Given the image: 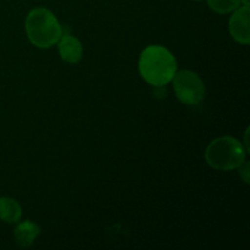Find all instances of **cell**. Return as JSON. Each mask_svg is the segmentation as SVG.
Wrapping results in <instances>:
<instances>
[{
    "mask_svg": "<svg viewBox=\"0 0 250 250\" xmlns=\"http://www.w3.org/2000/svg\"><path fill=\"white\" fill-rule=\"evenodd\" d=\"M138 67L146 82L154 87H164L172 81L177 62L170 50L160 45H150L142 51Z\"/></svg>",
    "mask_w": 250,
    "mask_h": 250,
    "instance_id": "cell-1",
    "label": "cell"
},
{
    "mask_svg": "<svg viewBox=\"0 0 250 250\" xmlns=\"http://www.w3.org/2000/svg\"><path fill=\"white\" fill-rule=\"evenodd\" d=\"M26 31L31 43L42 49L55 45L62 36L58 19L45 7H37L29 12L26 19Z\"/></svg>",
    "mask_w": 250,
    "mask_h": 250,
    "instance_id": "cell-2",
    "label": "cell"
},
{
    "mask_svg": "<svg viewBox=\"0 0 250 250\" xmlns=\"http://www.w3.org/2000/svg\"><path fill=\"white\" fill-rule=\"evenodd\" d=\"M246 150L239 141L229 136L219 137L208 146L205 160L215 170L231 171L243 165Z\"/></svg>",
    "mask_w": 250,
    "mask_h": 250,
    "instance_id": "cell-3",
    "label": "cell"
},
{
    "mask_svg": "<svg viewBox=\"0 0 250 250\" xmlns=\"http://www.w3.org/2000/svg\"><path fill=\"white\" fill-rule=\"evenodd\" d=\"M173 88L177 99L186 105H197L204 99L205 85L195 72L182 70L173 76Z\"/></svg>",
    "mask_w": 250,
    "mask_h": 250,
    "instance_id": "cell-4",
    "label": "cell"
},
{
    "mask_svg": "<svg viewBox=\"0 0 250 250\" xmlns=\"http://www.w3.org/2000/svg\"><path fill=\"white\" fill-rule=\"evenodd\" d=\"M249 6L238 7L234 10L233 15L229 20V32L234 41L243 45H248L250 43V31H249Z\"/></svg>",
    "mask_w": 250,
    "mask_h": 250,
    "instance_id": "cell-5",
    "label": "cell"
},
{
    "mask_svg": "<svg viewBox=\"0 0 250 250\" xmlns=\"http://www.w3.org/2000/svg\"><path fill=\"white\" fill-rule=\"evenodd\" d=\"M59 54L61 59L68 63H77L82 59V44L76 37L63 34L59 39Z\"/></svg>",
    "mask_w": 250,
    "mask_h": 250,
    "instance_id": "cell-6",
    "label": "cell"
},
{
    "mask_svg": "<svg viewBox=\"0 0 250 250\" xmlns=\"http://www.w3.org/2000/svg\"><path fill=\"white\" fill-rule=\"evenodd\" d=\"M41 233V227L32 221H23L16 226L14 231L15 239L22 248L32 246L34 239Z\"/></svg>",
    "mask_w": 250,
    "mask_h": 250,
    "instance_id": "cell-7",
    "label": "cell"
},
{
    "mask_svg": "<svg viewBox=\"0 0 250 250\" xmlns=\"http://www.w3.org/2000/svg\"><path fill=\"white\" fill-rule=\"evenodd\" d=\"M22 216V209L19 203L11 198H0V220L4 222H19Z\"/></svg>",
    "mask_w": 250,
    "mask_h": 250,
    "instance_id": "cell-8",
    "label": "cell"
},
{
    "mask_svg": "<svg viewBox=\"0 0 250 250\" xmlns=\"http://www.w3.org/2000/svg\"><path fill=\"white\" fill-rule=\"evenodd\" d=\"M208 5L217 14H229L238 9L241 0H207Z\"/></svg>",
    "mask_w": 250,
    "mask_h": 250,
    "instance_id": "cell-9",
    "label": "cell"
},
{
    "mask_svg": "<svg viewBox=\"0 0 250 250\" xmlns=\"http://www.w3.org/2000/svg\"><path fill=\"white\" fill-rule=\"evenodd\" d=\"M241 2H243L244 6H249V0H241Z\"/></svg>",
    "mask_w": 250,
    "mask_h": 250,
    "instance_id": "cell-10",
    "label": "cell"
},
{
    "mask_svg": "<svg viewBox=\"0 0 250 250\" xmlns=\"http://www.w3.org/2000/svg\"><path fill=\"white\" fill-rule=\"evenodd\" d=\"M192 1H197V2H199V1H202V0H192Z\"/></svg>",
    "mask_w": 250,
    "mask_h": 250,
    "instance_id": "cell-11",
    "label": "cell"
}]
</instances>
